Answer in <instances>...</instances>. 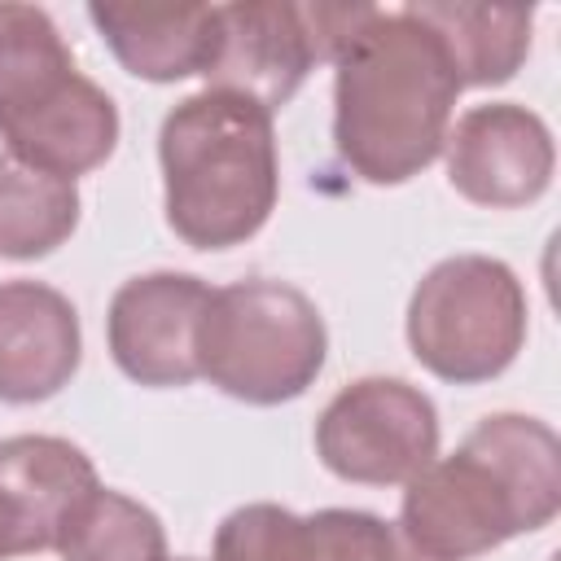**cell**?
Segmentation results:
<instances>
[{
  "mask_svg": "<svg viewBox=\"0 0 561 561\" xmlns=\"http://www.w3.org/2000/svg\"><path fill=\"white\" fill-rule=\"evenodd\" d=\"M456 96V66L416 4H355L333 53V145L359 180L421 175L443 153Z\"/></svg>",
  "mask_w": 561,
  "mask_h": 561,
  "instance_id": "cell-1",
  "label": "cell"
},
{
  "mask_svg": "<svg viewBox=\"0 0 561 561\" xmlns=\"http://www.w3.org/2000/svg\"><path fill=\"white\" fill-rule=\"evenodd\" d=\"M403 486L399 530L434 561H469L557 517L561 443L539 416L495 412Z\"/></svg>",
  "mask_w": 561,
  "mask_h": 561,
  "instance_id": "cell-2",
  "label": "cell"
},
{
  "mask_svg": "<svg viewBox=\"0 0 561 561\" xmlns=\"http://www.w3.org/2000/svg\"><path fill=\"white\" fill-rule=\"evenodd\" d=\"M158 162L167 224L193 250L250 241L280 193L272 114L224 88L193 92L162 118Z\"/></svg>",
  "mask_w": 561,
  "mask_h": 561,
  "instance_id": "cell-3",
  "label": "cell"
},
{
  "mask_svg": "<svg viewBox=\"0 0 561 561\" xmlns=\"http://www.w3.org/2000/svg\"><path fill=\"white\" fill-rule=\"evenodd\" d=\"M0 140L53 175H83L118 145V105L75 70L57 22L35 4H0Z\"/></svg>",
  "mask_w": 561,
  "mask_h": 561,
  "instance_id": "cell-4",
  "label": "cell"
},
{
  "mask_svg": "<svg viewBox=\"0 0 561 561\" xmlns=\"http://www.w3.org/2000/svg\"><path fill=\"white\" fill-rule=\"evenodd\" d=\"M324 355L329 333L302 289L263 276L210 289L197 324V377L228 399L289 403L320 377Z\"/></svg>",
  "mask_w": 561,
  "mask_h": 561,
  "instance_id": "cell-5",
  "label": "cell"
},
{
  "mask_svg": "<svg viewBox=\"0 0 561 561\" xmlns=\"http://www.w3.org/2000/svg\"><path fill=\"white\" fill-rule=\"evenodd\" d=\"M526 342V289L491 254L434 263L408 302V346L421 368L451 386L500 377Z\"/></svg>",
  "mask_w": 561,
  "mask_h": 561,
  "instance_id": "cell-6",
  "label": "cell"
},
{
  "mask_svg": "<svg viewBox=\"0 0 561 561\" xmlns=\"http://www.w3.org/2000/svg\"><path fill=\"white\" fill-rule=\"evenodd\" d=\"M316 456L342 482H408L438 456V412L403 377H359L324 403Z\"/></svg>",
  "mask_w": 561,
  "mask_h": 561,
  "instance_id": "cell-7",
  "label": "cell"
},
{
  "mask_svg": "<svg viewBox=\"0 0 561 561\" xmlns=\"http://www.w3.org/2000/svg\"><path fill=\"white\" fill-rule=\"evenodd\" d=\"M443 153H447L451 188L491 210L539 202L557 167L548 123L517 101H491L465 110L456 127H447Z\"/></svg>",
  "mask_w": 561,
  "mask_h": 561,
  "instance_id": "cell-8",
  "label": "cell"
},
{
  "mask_svg": "<svg viewBox=\"0 0 561 561\" xmlns=\"http://www.w3.org/2000/svg\"><path fill=\"white\" fill-rule=\"evenodd\" d=\"M210 285L188 272H145L114 289L105 337L136 386H188L197 377V324Z\"/></svg>",
  "mask_w": 561,
  "mask_h": 561,
  "instance_id": "cell-9",
  "label": "cell"
},
{
  "mask_svg": "<svg viewBox=\"0 0 561 561\" xmlns=\"http://www.w3.org/2000/svg\"><path fill=\"white\" fill-rule=\"evenodd\" d=\"M320 61L307 4L250 0V4H215V48L206 79L210 88L250 96L267 114H276Z\"/></svg>",
  "mask_w": 561,
  "mask_h": 561,
  "instance_id": "cell-10",
  "label": "cell"
},
{
  "mask_svg": "<svg viewBox=\"0 0 561 561\" xmlns=\"http://www.w3.org/2000/svg\"><path fill=\"white\" fill-rule=\"evenodd\" d=\"M83 355L75 302L44 280L0 285V399L39 403L70 386Z\"/></svg>",
  "mask_w": 561,
  "mask_h": 561,
  "instance_id": "cell-11",
  "label": "cell"
},
{
  "mask_svg": "<svg viewBox=\"0 0 561 561\" xmlns=\"http://www.w3.org/2000/svg\"><path fill=\"white\" fill-rule=\"evenodd\" d=\"M92 26L123 61L127 75L149 83H175L188 75H206L215 48V4H88Z\"/></svg>",
  "mask_w": 561,
  "mask_h": 561,
  "instance_id": "cell-12",
  "label": "cell"
},
{
  "mask_svg": "<svg viewBox=\"0 0 561 561\" xmlns=\"http://www.w3.org/2000/svg\"><path fill=\"white\" fill-rule=\"evenodd\" d=\"M0 482L31 513L35 530L44 535L48 548H53L61 522L70 517V508L92 486H101L88 451L75 447L70 438H57V434H13V438H0Z\"/></svg>",
  "mask_w": 561,
  "mask_h": 561,
  "instance_id": "cell-13",
  "label": "cell"
},
{
  "mask_svg": "<svg viewBox=\"0 0 561 561\" xmlns=\"http://www.w3.org/2000/svg\"><path fill=\"white\" fill-rule=\"evenodd\" d=\"M416 13L438 31L460 88L508 83L530 53V9L491 4H416Z\"/></svg>",
  "mask_w": 561,
  "mask_h": 561,
  "instance_id": "cell-14",
  "label": "cell"
},
{
  "mask_svg": "<svg viewBox=\"0 0 561 561\" xmlns=\"http://www.w3.org/2000/svg\"><path fill=\"white\" fill-rule=\"evenodd\" d=\"M79 224V188L66 175L39 171L0 149V254L44 259Z\"/></svg>",
  "mask_w": 561,
  "mask_h": 561,
  "instance_id": "cell-15",
  "label": "cell"
},
{
  "mask_svg": "<svg viewBox=\"0 0 561 561\" xmlns=\"http://www.w3.org/2000/svg\"><path fill=\"white\" fill-rule=\"evenodd\" d=\"M53 548L61 561H171L158 513L110 486H92L70 508Z\"/></svg>",
  "mask_w": 561,
  "mask_h": 561,
  "instance_id": "cell-16",
  "label": "cell"
},
{
  "mask_svg": "<svg viewBox=\"0 0 561 561\" xmlns=\"http://www.w3.org/2000/svg\"><path fill=\"white\" fill-rule=\"evenodd\" d=\"M311 561H434L421 552L399 522H386L364 508H320L307 517Z\"/></svg>",
  "mask_w": 561,
  "mask_h": 561,
  "instance_id": "cell-17",
  "label": "cell"
},
{
  "mask_svg": "<svg viewBox=\"0 0 561 561\" xmlns=\"http://www.w3.org/2000/svg\"><path fill=\"white\" fill-rule=\"evenodd\" d=\"M210 561H311L307 517L280 504H241L219 522Z\"/></svg>",
  "mask_w": 561,
  "mask_h": 561,
  "instance_id": "cell-18",
  "label": "cell"
},
{
  "mask_svg": "<svg viewBox=\"0 0 561 561\" xmlns=\"http://www.w3.org/2000/svg\"><path fill=\"white\" fill-rule=\"evenodd\" d=\"M44 535L35 530L31 513L18 504V495L0 482V561L9 557H26V552H44Z\"/></svg>",
  "mask_w": 561,
  "mask_h": 561,
  "instance_id": "cell-19",
  "label": "cell"
},
{
  "mask_svg": "<svg viewBox=\"0 0 561 561\" xmlns=\"http://www.w3.org/2000/svg\"><path fill=\"white\" fill-rule=\"evenodd\" d=\"M175 561H197V557H175Z\"/></svg>",
  "mask_w": 561,
  "mask_h": 561,
  "instance_id": "cell-20",
  "label": "cell"
}]
</instances>
